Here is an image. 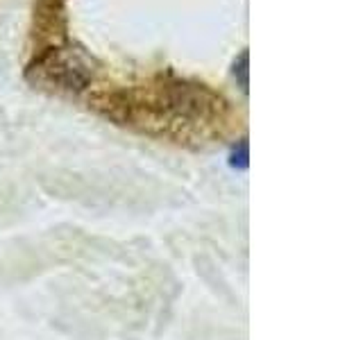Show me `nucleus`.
Segmentation results:
<instances>
[{"mask_svg":"<svg viewBox=\"0 0 363 340\" xmlns=\"http://www.w3.org/2000/svg\"><path fill=\"white\" fill-rule=\"evenodd\" d=\"M34 86H48L60 94H79L96 77V60L79 45H48L26 68Z\"/></svg>","mask_w":363,"mask_h":340,"instance_id":"f257e3e1","label":"nucleus"},{"mask_svg":"<svg viewBox=\"0 0 363 340\" xmlns=\"http://www.w3.org/2000/svg\"><path fill=\"white\" fill-rule=\"evenodd\" d=\"M234 168H247V141H241L232 152V162Z\"/></svg>","mask_w":363,"mask_h":340,"instance_id":"7ed1b4c3","label":"nucleus"},{"mask_svg":"<svg viewBox=\"0 0 363 340\" xmlns=\"http://www.w3.org/2000/svg\"><path fill=\"white\" fill-rule=\"evenodd\" d=\"M234 77L236 82L241 84L243 91H247V84H250V55L247 50H243L238 55V60L234 62Z\"/></svg>","mask_w":363,"mask_h":340,"instance_id":"f03ea898","label":"nucleus"}]
</instances>
